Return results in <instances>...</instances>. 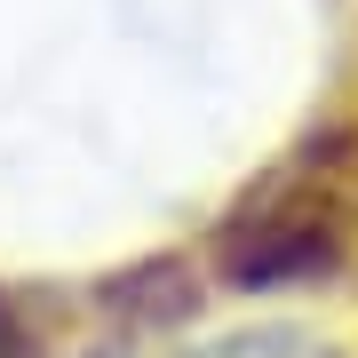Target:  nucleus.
Wrapping results in <instances>:
<instances>
[{"instance_id":"f257e3e1","label":"nucleus","mask_w":358,"mask_h":358,"mask_svg":"<svg viewBox=\"0 0 358 358\" xmlns=\"http://www.w3.org/2000/svg\"><path fill=\"white\" fill-rule=\"evenodd\" d=\"M343 231H350V215H343V183H334V152L319 159V143H310L303 159L263 176L223 215L215 271H223V287H247V294L303 287V279L343 263Z\"/></svg>"},{"instance_id":"f03ea898","label":"nucleus","mask_w":358,"mask_h":358,"mask_svg":"<svg viewBox=\"0 0 358 358\" xmlns=\"http://www.w3.org/2000/svg\"><path fill=\"white\" fill-rule=\"evenodd\" d=\"M0 358H32V334H24V319H16L8 294H0Z\"/></svg>"},{"instance_id":"7ed1b4c3","label":"nucleus","mask_w":358,"mask_h":358,"mask_svg":"<svg viewBox=\"0 0 358 358\" xmlns=\"http://www.w3.org/2000/svg\"><path fill=\"white\" fill-rule=\"evenodd\" d=\"M223 358H231V350H223Z\"/></svg>"}]
</instances>
